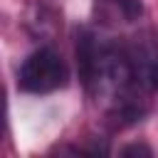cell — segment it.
Returning a JSON list of instances; mask_svg holds the SVG:
<instances>
[{
    "label": "cell",
    "instance_id": "obj_1",
    "mask_svg": "<svg viewBox=\"0 0 158 158\" xmlns=\"http://www.w3.org/2000/svg\"><path fill=\"white\" fill-rule=\"evenodd\" d=\"M69 81V67L52 47H40L20 64L17 86L27 94H49Z\"/></svg>",
    "mask_w": 158,
    "mask_h": 158
},
{
    "label": "cell",
    "instance_id": "obj_2",
    "mask_svg": "<svg viewBox=\"0 0 158 158\" xmlns=\"http://www.w3.org/2000/svg\"><path fill=\"white\" fill-rule=\"evenodd\" d=\"M131 79L143 94L158 89V49L151 40H136L126 47Z\"/></svg>",
    "mask_w": 158,
    "mask_h": 158
},
{
    "label": "cell",
    "instance_id": "obj_3",
    "mask_svg": "<svg viewBox=\"0 0 158 158\" xmlns=\"http://www.w3.org/2000/svg\"><path fill=\"white\" fill-rule=\"evenodd\" d=\"M121 153H123V156H128V153H143V156H151V148H146V146H126Z\"/></svg>",
    "mask_w": 158,
    "mask_h": 158
}]
</instances>
